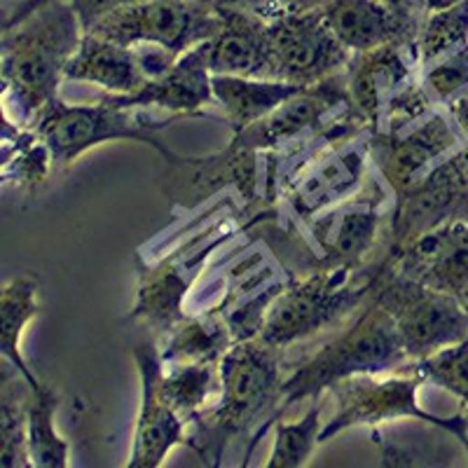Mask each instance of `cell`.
Listing matches in <instances>:
<instances>
[{"label": "cell", "mask_w": 468, "mask_h": 468, "mask_svg": "<svg viewBox=\"0 0 468 468\" xmlns=\"http://www.w3.org/2000/svg\"><path fill=\"white\" fill-rule=\"evenodd\" d=\"M282 351L261 337L229 346L220 361L218 399L192 421L195 431L187 436L204 463L218 466L225 445L241 436H250V454L258 438L282 420Z\"/></svg>", "instance_id": "6da1fadb"}, {"label": "cell", "mask_w": 468, "mask_h": 468, "mask_svg": "<svg viewBox=\"0 0 468 468\" xmlns=\"http://www.w3.org/2000/svg\"><path fill=\"white\" fill-rule=\"evenodd\" d=\"M82 37L85 27L70 0H45L24 22L3 28V99L5 106H15L16 124L28 127L36 112L58 94Z\"/></svg>", "instance_id": "7a4b0ae2"}, {"label": "cell", "mask_w": 468, "mask_h": 468, "mask_svg": "<svg viewBox=\"0 0 468 468\" xmlns=\"http://www.w3.org/2000/svg\"><path fill=\"white\" fill-rule=\"evenodd\" d=\"M410 361L396 321L387 309L367 298L356 321L335 340L321 346L314 356L300 363L282 387V408L286 412L300 400L321 399L330 387L356 375L400 373Z\"/></svg>", "instance_id": "3957f363"}, {"label": "cell", "mask_w": 468, "mask_h": 468, "mask_svg": "<svg viewBox=\"0 0 468 468\" xmlns=\"http://www.w3.org/2000/svg\"><path fill=\"white\" fill-rule=\"evenodd\" d=\"M384 258L363 267H319L309 270L303 279H292L271 303L258 337L277 349H286L328 325L340 324L367 303Z\"/></svg>", "instance_id": "277c9868"}, {"label": "cell", "mask_w": 468, "mask_h": 468, "mask_svg": "<svg viewBox=\"0 0 468 468\" xmlns=\"http://www.w3.org/2000/svg\"><path fill=\"white\" fill-rule=\"evenodd\" d=\"M141 111L144 108L117 106L106 99L70 106L57 94L36 112L28 127L52 150L54 166L70 165L87 150L108 141H139L157 150L165 160L174 157L176 153L162 141L160 132L183 120V115L148 120Z\"/></svg>", "instance_id": "5b68a950"}, {"label": "cell", "mask_w": 468, "mask_h": 468, "mask_svg": "<svg viewBox=\"0 0 468 468\" xmlns=\"http://www.w3.org/2000/svg\"><path fill=\"white\" fill-rule=\"evenodd\" d=\"M370 300L396 321L410 361L429 358L468 337V309L450 292L436 291L396 270L388 256L384 258Z\"/></svg>", "instance_id": "8992f818"}, {"label": "cell", "mask_w": 468, "mask_h": 468, "mask_svg": "<svg viewBox=\"0 0 468 468\" xmlns=\"http://www.w3.org/2000/svg\"><path fill=\"white\" fill-rule=\"evenodd\" d=\"M426 379L417 373H396L391 378L379 375H356L330 387L337 400V412L325 421L321 442H328L337 433L354 426H379L384 421L415 420L452 433L463 447L468 445L466 412L454 417H441L426 412L420 405V388Z\"/></svg>", "instance_id": "52a82bcc"}, {"label": "cell", "mask_w": 468, "mask_h": 468, "mask_svg": "<svg viewBox=\"0 0 468 468\" xmlns=\"http://www.w3.org/2000/svg\"><path fill=\"white\" fill-rule=\"evenodd\" d=\"M394 204L396 192L378 174V181L367 183L354 197L303 223L316 250L312 270L370 265L367 261L373 258L379 239H391Z\"/></svg>", "instance_id": "ba28073f"}, {"label": "cell", "mask_w": 468, "mask_h": 468, "mask_svg": "<svg viewBox=\"0 0 468 468\" xmlns=\"http://www.w3.org/2000/svg\"><path fill=\"white\" fill-rule=\"evenodd\" d=\"M223 27V7L213 0H148L103 16L90 31L120 45H160L176 57L207 43Z\"/></svg>", "instance_id": "9c48e42d"}, {"label": "cell", "mask_w": 468, "mask_h": 468, "mask_svg": "<svg viewBox=\"0 0 468 468\" xmlns=\"http://www.w3.org/2000/svg\"><path fill=\"white\" fill-rule=\"evenodd\" d=\"M261 154L256 148L232 139L225 150L202 157L176 153L160 176L162 192L174 208L192 211L228 187L239 192L249 207L261 202Z\"/></svg>", "instance_id": "30bf717a"}, {"label": "cell", "mask_w": 468, "mask_h": 468, "mask_svg": "<svg viewBox=\"0 0 468 468\" xmlns=\"http://www.w3.org/2000/svg\"><path fill=\"white\" fill-rule=\"evenodd\" d=\"M450 223H468L466 145L442 160L415 187L396 197L388 256L396 258L412 241Z\"/></svg>", "instance_id": "8fae6325"}, {"label": "cell", "mask_w": 468, "mask_h": 468, "mask_svg": "<svg viewBox=\"0 0 468 468\" xmlns=\"http://www.w3.org/2000/svg\"><path fill=\"white\" fill-rule=\"evenodd\" d=\"M463 145V133L450 112L438 106L431 115H426L403 133L370 132V160L399 197Z\"/></svg>", "instance_id": "7c38bea8"}, {"label": "cell", "mask_w": 468, "mask_h": 468, "mask_svg": "<svg viewBox=\"0 0 468 468\" xmlns=\"http://www.w3.org/2000/svg\"><path fill=\"white\" fill-rule=\"evenodd\" d=\"M271 80L314 87L345 73L354 54L337 40L321 10L270 22Z\"/></svg>", "instance_id": "4fadbf2b"}, {"label": "cell", "mask_w": 468, "mask_h": 468, "mask_svg": "<svg viewBox=\"0 0 468 468\" xmlns=\"http://www.w3.org/2000/svg\"><path fill=\"white\" fill-rule=\"evenodd\" d=\"M208 232H211V228L207 229L204 239L208 237ZM232 232V228L223 229L216 239L208 241L207 246H197L190 256L187 253H171V256L160 258V261L148 262L136 258L141 267V279L139 291H136V303H133L132 309V319L144 324L150 330V337L154 342L162 340L166 333H171L176 325L186 319L187 298H190L192 283L202 271V262Z\"/></svg>", "instance_id": "5bb4252c"}, {"label": "cell", "mask_w": 468, "mask_h": 468, "mask_svg": "<svg viewBox=\"0 0 468 468\" xmlns=\"http://www.w3.org/2000/svg\"><path fill=\"white\" fill-rule=\"evenodd\" d=\"M367 165H373L370 129L316 154L283 192L292 216L300 223H307L319 213L354 197L366 183Z\"/></svg>", "instance_id": "9a60e30c"}, {"label": "cell", "mask_w": 468, "mask_h": 468, "mask_svg": "<svg viewBox=\"0 0 468 468\" xmlns=\"http://www.w3.org/2000/svg\"><path fill=\"white\" fill-rule=\"evenodd\" d=\"M351 112L358 111L351 101L345 70L319 85L303 90L286 103H282L277 111L262 117L261 122L250 124L239 133H232V139L256 148L258 153H271V150H282L286 145L307 139Z\"/></svg>", "instance_id": "2e32d148"}, {"label": "cell", "mask_w": 468, "mask_h": 468, "mask_svg": "<svg viewBox=\"0 0 468 468\" xmlns=\"http://www.w3.org/2000/svg\"><path fill=\"white\" fill-rule=\"evenodd\" d=\"M132 354L141 378V408L127 466L157 468L176 447L187 442V421L166 403L162 394L160 379L165 366L157 342L153 337L141 340Z\"/></svg>", "instance_id": "e0dca14e"}, {"label": "cell", "mask_w": 468, "mask_h": 468, "mask_svg": "<svg viewBox=\"0 0 468 468\" xmlns=\"http://www.w3.org/2000/svg\"><path fill=\"white\" fill-rule=\"evenodd\" d=\"M417 80H420L417 49L405 45H384L367 52H356L346 66L351 101L370 132L382 122L394 96Z\"/></svg>", "instance_id": "ac0fdd59"}, {"label": "cell", "mask_w": 468, "mask_h": 468, "mask_svg": "<svg viewBox=\"0 0 468 468\" xmlns=\"http://www.w3.org/2000/svg\"><path fill=\"white\" fill-rule=\"evenodd\" d=\"M388 261L408 277L454 295L468 309V223L433 229Z\"/></svg>", "instance_id": "d6986e66"}, {"label": "cell", "mask_w": 468, "mask_h": 468, "mask_svg": "<svg viewBox=\"0 0 468 468\" xmlns=\"http://www.w3.org/2000/svg\"><path fill=\"white\" fill-rule=\"evenodd\" d=\"M101 99L127 108H160L183 117L207 115L208 108L216 106L213 73L208 70L199 45L181 54L166 73L148 80L139 91L124 96L106 94Z\"/></svg>", "instance_id": "ffe728a7"}, {"label": "cell", "mask_w": 468, "mask_h": 468, "mask_svg": "<svg viewBox=\"0 0 468 468\" xmlns=\"http://www.w3.org/2000/svg\"><path fill=\"white\" fill-rule=\"evenodd\" d=\"M223 7V27L207 43L204 58L213 75H241V78H271L270 22L249 10Z\"/></svg>", "instance_id": "44dd1931"}, {"label": "cell", "mask_w": 468, "mask_h": 468, "mask_svg": "<svg viewBox=\"0 0 468 468\" xmlns=\"http://www.w3.org/2000/svg\"><path fill=\"white\" fill-rule=\"evenodd\" d=\"M321 12L351 54L384 45L415 48L421 28V22L403 16L382 0H330Z\"/></svg>", "instance_id": "7402d4cb"}, {"label": "cell", "mask_w": 468, "mask_h": 468, "mask_svg": "<svg viewBox=\"0 0 468 468\" xmlns=\"http://www.w3.org/2000/svg\"><path fill=\"white\" fill-rule=\"evenodd\" d=\"M66 80L91 82L111 94L124 96L139 91L148 82V75L141 69L136 49L85 33L80 49L66 69Z\"/></svg>", "instance_id": "603a6c76"}, {"label": "cell", "mask_w": 468, "mask_h": 468, "mask_svg": "<svg viewBox=\"0 0 468 468\" xmlns=\"http://www.w3.org/2000/svg\"><path fill=\"white\" fill-rule=\"evenodd\" d=\"M307 87L292 85L271 78H241V75H213V99L223 112L232 133L261 122L262 117L277 111L282 103Z\"/></svg>", "instance_id": "cb8c5ba5"}, {"label": "cell", "mask_w": 468, "mask_h": 468, "mask_svg": "<svg viewBox=\"0 0 468 468\" xmlns=\"http://www.w3.org/2000/svg\"><path fill=\"white\" fill-rule=\"evenodd\" d=\"M232 345V328H229L228 319L216 312L187 314L171 333L157 340L165 366H171V363H216L220 366Z\"/></svg>", "instance_id": "d4e9b609"}, {"label": "cell", "mask_w": 468, "mask_h": 468, "mask_svg": "<svg viewBox=\"0 0 468 468\" xmlns=\"http://www.w3.org/2000/svg\"><path fill=\"white\" fill-rule=\"evenodd\" d=\"M37 291H40L37 279L24 274V277L12 279L0 292V354H3V361L12 363L31 387L40 384V379L24 358L22 335L27 325L40 314Z\"/></svg>", "instance_id": "484cf974"}, {"label": "cell", "mask_w": 468, "mask_h": 468, "mask_svg": "<svg viewBox=\"0 0 468 468\" xmlns=\"http://www.w3.org/2000/svg\"><path fill=\"white\" fill-rule=\"evenodd\" d=\"M31 384L12 363L3 361L0 370V466L28 468V415L27 400Z\"/></svg>", "instance_id": "4316f807"}, {"label": "cell", "mask_w": 468, "mask_h": 468, "mask_svg": "<svg viewBox=\"0 0 468 468\" xmlns=\"http://www.w3.org/2000/svg\"><path fill=\"white\" fill-rule=\"evenodd\" d=\"M160 388L166 403L187 424H192L208 408V400L218 399L220 366L216 363H171V366L162 367Z\"/></svg>", "instance_id": "83f0119b"}, {"label": "cell", "mask_w": 468, "mask_h": 468, "mask_svg": "<svg viewBox=\"0 0 468 468\" xmlns=\"http://www.w3.org/2000/svg\"><path fill=\"white\" fill-rule=\"evenodd\" d=\"M58 410V396L40 379L31 387L27 400L28 415V454L33 468H66L70 459L69 441L58 436L54 415Z\"/></svg>", "instance_id": "f1b7e54d"}, {"label": "cell", "mask_w": 468, "mask_h": 468, "mask_svg": "<svg viewBox=\"0 0 468 468\" xmlns=\"http://www.w3.org/2000/svg\"><path fill=\"white\" fill-rule=\"evenodd\" d=\"M54 166L52 150L27 124H16L5 112L3 124V181L16 187H36Z\"/></svg>", "instance_id": "f546056e"}, {"label": "cell", "mask_w": 468, "mask_h": 468, "mask_svg": "<svg viewBox=\"0 0 468 468\" xmlns=\"http://www.w3.org/2000/svg\"><path fill=\"white\" fill-rule=\"evenodd\" d=\"M468 45V0H459L442 10L426 12L417 36V58L420 70L438 57Z\"/></svg>", "instance_id": "4dcf8cb0"}, {"label": "cell", "mask_w": 468, "mask_h": 468, "mask_svg": "<svg viewBox=\"0 0 468 468\" xmlns=\"http://www.w3.org/2000/svg\"><path fill=\"white\" fill-rule=\"evenodd\" d=\"M321 405L312 399V405L300 421H277L274 447L267 459V468H298L312 459L316 445H321Z\"/></svg>", "instance_id": "1f68e13d"}, {"label": "cell", "mask_w": 468, "mask_h": 468, "mask_svg": "<svg viewBox=\"0 0 468 468\" xmlns=\"http://www.w3.org/2000/svg\"><path fill=\"white\" fill-rule=\"evenodd\" d=\"M403 373H417L426 382L445 388L457 396L468 415V337L436 351L429 358L412 361L403 367Z\"/></svg>", "instance_id": "d6a6232c"}, {"label": "cell", "mask_w": 468, "mask_h": 468, "mask_svg": "<svg viewBox=\"0 0 468 468\" xmlns=\"http://www.w3.org/2000/svg\"><path fill=\"white\" fill-rule=\"evenodd\" d=\"M420 80L433 103L442 108L468 91V45L426 64L420 70Z\"/></svg>", "instance_id": "836d02e7"}, {"label": "cell", "mask_w": 468, "mask_h": 468, "mask_svg": "<svg viewBox=\"0 0 468 468\" xmlns=\"http://www.w3.org/2000/svg\"><path fill=\"white\" fill-rule=\"evenodd\" d=\"M218 5H232L249 10L262 16L267 22L282 19L288 15H303V12L321 10L330 0H216Z\"/></svg>", "instance_id": "e575fe53"}, {"label": "cell", "mask_w": 468, "mask_h": 468, "mask_svg": "<svg viewBox=\"0 0 468 468\" xmlns=\"http://www.w3.org/2000/svg\"><path fill=\"white\" fill-rule=\"evenodd\" d=\"M70 3H73L75 12L80 16L85 31H90L103 16L112 15L117 10H124V7L141 5V3H148V0H70Z\"/></svg>", "instance_id": "d590c367"}, {"label": "cell", "mask_w": 468, "mask_h": 468, "mask_svg": "<svg viewBox=\"0 0 468 468\" xmlns=\"http://www.w3.org/2000/svg\"><path fill=\"white\" fill-rule=\"evenodd\" d=\"M445 111L450 112V117H452L454 124H457L459 132L463 133V139H466L468 144V91H463V94L457 96L454 101L447 103Z\"/></svg>", "instance_id": "8d00e7d4"}, {"label": "cell", "mask_w": 468, "mask_h": 468, "mask_svg": "<svg viewBox=\"0 0 468 468\" xmlns=\"http://www.w3.org/2000/svg\"><path fill=\"white\" fill-rule=\"evenodd\" d=\"M43 3L45 0H22V3L15 7V10L7 12L5 19H3V28H12V27H16L19 22H24V19H27L31 12H36L37 7L43 5Z\"/></svg>", "instance_id": "74e56055"}, {"label": "cell", "mask_w": 468, "mask_h": 468, "mask_svg": "<svg viewBox=\"0 0 468 468\" xmlns=\"http://www.w3.org/2000/svg\"><path fill=\"white\" fill-rule=\"evenodd\" d=\"M388 7H394L396 12H400L403 16H410V19H417V22H424L426 10L420 0H382Z\"/></svg>", "instance_id": "f35d334b"}, {"label": "cell", "mask_w": 468, "mask_h": 468, "mask_svg": "<svg viewBox=\"0 0 468 468\" xmlns=\"http://www.w3.org/2000/svg\"><path fill=\"white\" fill-rule=\"evenodd\" d=\"M420 3L424 5L426 12H431V10H442V7L454 5V3H459V0H420Z\"/></svg>", "instance_id": "ab89813d"}, {"label": "cell", "mask_w": 468, "mask_h": 468, "mask_svg": "<svg viewBox=\"0 0 468 468\" xmlns=\"http://www.w3.org/2000/svg\"><path fill=\"white\" fill-rule=\"evenodd\" d=\"M466 421H468V415H466ZM466 452H468V445H466Z\"/></svg>", "instance_id": "60d3db41"}, {"label": "cell", "mask_w": 468, "mask_h": 468, "mask_svg": "<svg viewBox=\"0 0 468 468\" xmlns=\"http://www.w3.org/2000/svg\"><path fill=\"white\" fill-rule=\"evenodd\" d=\"M466 150H468V144H466Z\"/></svg>", "instance_id": "b9f144b4"}, {"label": "cell", "mask_w": 468, "mask_h": 468, "mask_svg": "<svg viewBox=\"0 0 468 468\" xmlns=\"http://www.w3.org/2000/svg\"><path fill=\"white\" fill-rule=\"evenodd\" d=\"M213 3H216V0H213Z\"/></svg>", "instance_id": "7bdbcfd3"}]
</instances>
